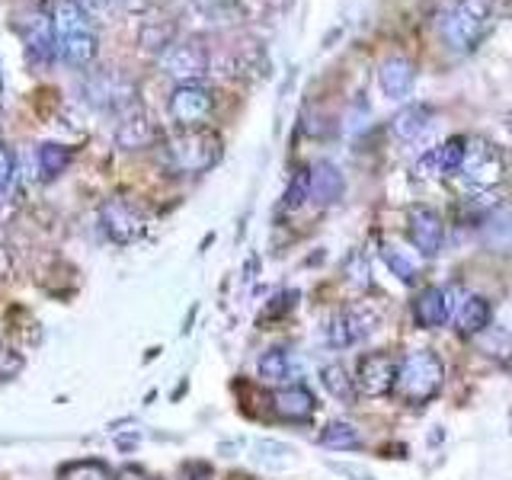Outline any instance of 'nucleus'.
Returning a JSON list of instances; mask_svg holds the SVG:
<instances>
[{
	"instance_id": "nucleus-11",
	"label": "nucleus",
	"mask_w": 512,
	"mask_h": 480,
	"mask_svg": "<svg viewBox=\"0 0 512 480\" xmlns=\"http://www.w3.org/2000/svg\"><path fill=\"white\" fill-rule=\"evenodd\" d=\"M397 381V359L388 352H365L356 365V378L352 384L365 394V397H384L394 391Z\"/></svg>"
},
{
	"instance_id": "nucleus-27",
	"label": "nucleus",
	"mask_w": 512,
	"mask_h": 480,
	"mask_svg": "<svg viewBox=\"0 0 512 480\" xmlns=\"http://www.w3.org/2000/svg\"><path fill=\"white\" fill-rule=\"evenodd\" d=\"M320 381H324V388L336 397V400H352V394H356V384H352L349 372L340 365V362H333V365H324L320 368Z\"/></svg>"
},
{
	"instance_id": "nucleus-19",
	"label": "nucleus",
	"mask_w": 512,
	"mask_h": 480,
	"mask_svg": "<svg viewBox=\"0 0 512 480\" xmlns=\"http://www.w3.org/2000/svg\"><path fill=\"white\" fill-rule=\"evenodd\" d=\"M455 320V330L461 336H477L490 327V301H484L480 295H468L461 292L458 301H452V317Z\"/></svg>"
},
{
	"instance_id": "nucleus-26",
	"label": "nucleus",
	"mask_w": 512,
	"mask_h": 480,
	"mask_svg": "<svg viewBox=\"0 0 512 480\" xmlns=\"http://www.w3.org/2000/svg\"><path fill=\"white\" fill-rule=\"evenodd\" d=\"M317 442L324 445V448H333V452H349V448L362 445V436H359V429L352 426V423L333 420V423H327L324 429H320Z\"/></svg>"
},
{
	"instance_id": "nucleus-10",
	"label": "nucleus",
	"mask_w": 512,
	"mask_h": 480,
	"mask_svg": "<svg viewBox=\"0 0 512 480\" xmlns=\"http://www.w3.org/2000/svg\"><path fill=\"white\" fill-rule=\"evenodd\" d=\"M160 71L167 77L180 80V84H196V80L208 71V55L199 42H170L160 48Z\"/></svg>"
},
{
	"instance_id": "nucleus-9",
	"label": "nucleus",
	"mask_w": 512,
	"mask_h": 480,
	"mask_svg": "<svg viewBox=\"0 0 512 480\" xmlns=\"http://www.w3.org/2000/svg\"><path fill=\"white\" fill-rule=\"evenodd\" d=\"M170 119L180 128H199L215 109V93L205 84H176V90L170 93Z\"/></svg>"
},
{
	"instance_id": "nucleus-23",
	"label": "nucleus",
	"mask_w": 512,
	"mask_h": 480,
	"mask_svg": "<svg viewBox=\"0 0 512 480\" xmlns=\"http://www.w3.org/2000/svg\"><path fill=\"white\" fill-rule=\"evenodd\" d=\"M429 125H432V109L413 103L407 109H400L397 116L391 119V132L400 141H416V138H423L429 132Z\"/></svg>"
},
{
	"instance_id": "nucleus-15",
	"label": "nucleus",
	"mask_w": 512,
	"mask_h": 480,
	"mask_svg": "<svg viewBox=\"0 0 512 480\" xmlns=\"http://www.w3.org/2000/svg\"><path fill=\"white\" fill-rule=\"evenodd\" d=\"M464 141L468 138H448L436 148H429L426 154H420L416 160V173L423 180H445V176H455L461 167V157H464Z\"/></svg>"
},
{
	"instance_id": "nucleus-35",
	"label": "nucleus",
	"mask_w": 512,
	"mask_h": 480,
	"mask_svg": "<svg viewBox=\"0 0 512 480\" xmlns=\"http://www.w3.org/2000/svg\"><path fill=\"white\" fill-rule=\"evenodd\" d=\"M509 372H512V362H509Z\"/></svg>"
},
{
	"instance_id": "nucleus-28",
	"label": "nucleus",
	"mask_w": 512,
	"mask_h": 480,
	"mask_svg": "<svg viewBox=\"0 0 512 480\" xmlns=\"http://www.w3.org/2000/svg\"><path fill=\"white\" fill-rule=\"evenodd\" d=\"M61 480H112V474L103 461H74L64 468Z\"/></svg>"
},
{
	"instance_id": "nucleus-14",
	"label": "nucleus",
	"mask_w": 512,
	"mask_h": 480,
	"mask_svg": "<svg viewBox=\"0 0 512 480\" xmlns=\"http://www.w3.org/2000/svg\"><path fill=\"white\" fill-rule=\"evenodd\" d=\"M157 141V122L151 119L148 109L141 106H132L125 109L119 116V125H116V144L125 151H141V148H151Z\"/></svg>"
},
{
	"instance_id": "nucleus-24",
	"label": "nucleus",
	"mask_w": 512,
	"mask_h": 480,
	"mask_svg": "<svg viewBox=\"0 0 512 480\" xmlns=\"http://www.w3.org/2000/svg\"><path fill=\"white\" fill-rule=\"evenodd\" d=\"M256 372H260V378L269 384H288L295 378L298 365L288 349H269L260 356V362H256Z\"/></svg>"
},
{
	"instance_id": "nucleus-25",
	"label": "nucleus",
	"mask_w": 512,
	"mask_h": 480,
	"mask_svg": "<svg viewBox=\"0 0 512 480\" xmlns=\"http://www.w3.org/2000/svg\"><path fill=\"white\" fill-rule=\"evenodd\" d=\"M74 151L64 148V144H55V141H45L36 148V176L39 180H58V176L68 170Z\"/></svg>"
},
{
	"instance_id": "nucleus-22",
	"label": "nucleus",
	"mask_w": 512,
	"mask_h": 480,
	"mask_svg": "<svg viewBox=\"0 0 512 480\" xmlns=\"http://www.w3.org/2000/svg\"><path fill=\"white\" fill-rule=\"evenodd\" d=\"M381 260L400 282H416L423 276V256L410 247L394 244V240H381Z\"/></svg>"
},
{
	"instance_id": "nucleus-12",
	"label": "nucleus",
	"mask_w": 512,
	"mask_h": 480,
	"mask_svg": "<svg viewBox=\"0 0 512 480\" xmlns=\"http://www.w3.org/2000/svg\"><path fill=\"white\" fill-rule=\"evenodd\" d=\"M87 93H90V103H96L100 109H116L119 116L125 109L138 106L135 103V84L128 77L116 74V71L93 74L87 80Z\"/></svg>"
},
{
	"instance_id": "nucleus-18",
	"label": "nucleus",
	"mask_w": 512,
	"mask_h": 480,
	"mask_svg": "<svg viewBox=\"0 0 512 480\" xmlns=\"http://www.w3.org/2000/svg\"><path fill=\"white\" fill-rule=\"evenodd\" d=\"M413 80H416V68L410 58L391 55L378 64V87L388 100H404V96H410Z\"/></svg>"
},
{
	"instance_id": "nucleus-32",
	"label": "nucleus",
	"mask_w": 512,
	"mask_h": 480,
	"mask_svg": "<svg viewBox=\"0 0 512 480\" xmlns=\"http://www.w3.org/2000/svg\"><path fill=\"white\" fill-rule=\"evenodd\" d=\"M112 480H148V474H144V468H138V464H125L119 477H112Z\"/></svg>"
},
{
	"instance_id": "nucleus-34",
	"label": "nucleus",
	"mask_w": 512,
	"mask_h": 480,
	"mask_svg": "<svg viewBox=\"0 0 512 480\" xmlns=\"http://www.w3.org/2000/svg\"><path fill=\"white\" fill-rule=\"evenodd\" d=\"M7 272H10V256H7V250H4V247H0V279H4Z\"/></svg>"
},
{
	"instance_id": "nucleus-20",
	"label": "nucleus",
	"mask_w": 512,
	"mask_h": 480,
	"mask_svg": "<svg viewBox=\"0 0 512 480\" xmlns=\"http://www.w3.org/2000/svg\"><path fill=\"white\" fill-rule=\"evenodd\" d=\"M343 189H346L343 173L330 160H320V164L308 170V199H314L317 205H333L343 196Z\"/></svg>"
},
{
	"instance_id": "nucleus-16",
	"label": "nucleus",
	"mask_w": 512,
	"mask_h": 480,
	"mask_svg": "<svg viewBox=\"0 0 512 480\" xmlns=\"http://www.w3.org/2000/svg\"><path fill=\"white\" fill-rule=\"evenodd\" d=\"M314 410H317V397L304 388V384H282V388L272 394V413L282 416L288 423L311 420Z\"/></svg>"
},
{
	"instance_id": "nucleus-13",
	"label": "nucleus",
	"mask_w": 512,
	"mask_h": 480,
	"mask_svg": "<svg viewBox=\"0 0 512 480\" xmlns=\"http://www.w3.org/2000/svg\"><path fill=\"white\" fill-rule=\"evenodd\" d=\"M407 237L420 256H436L445 244V224L429 205H413L407 212Z\"/></svg>"
},
{
	"instance_id": "nucleus-33",
	"label": "nucleus",
	"mask_w": 512,
	"mask_h": 480,
	"mask_svg": "<svg viewBox=\"0 0 512 480\" xmlns=\"http://www.w3.org/2000/svg\"><path fill=\"white\" fill-rule=\"evenodd\" d=\"M77 4L84 7L87 13H93V10H106V7L112 4V0H77Z\"/></svg>"
},
{
	"instance_id": "nucleus-21",
	"label": "nucleus",
	"mask_w": 512,
	"mask_h": 480,
	"mask_svg": "<svg viewBox=\"0 0 512 480\" xmlns=\"http://www.w3.org/2000/svg\"><path fill=\"white\" fill-rule=\"evenodd\" d=\"M480 237L484 244L496 253H509L512 250V205H496L487 218L480 221Z\"/></svg>"
},
{
	"instance_id": "nucleus-7",
	"label": "nucleus",
	"mask_w": 512,
	"mask_h": 480,
	"mask_svg": "<svg viewBox=\"0 0 512 480\" xmlns=\"http://www.w3.org/2000/svg\"><path fill=\"white\" fill-rule=\"evenodd\" d=\"M375 327H378V314H375V311H368L365 304H352V308L336 311V314L327 320L324 340H327V346H333V349H349V346L362 343L365 336H372Z\"/></svg>"
},
{
	"instance_id": "nucleus-8",
	"label": "nucleus",
	"mask_w": 512,
	"mask_h": 480,
	"mask_svg": "<svg viewBox=\"0 0 512 480\" xmlns=\"http://www.w3.org/2000/svg\"><path fill=\"white\" fill-rule=\"evenodd\" d=\"M20 29V39L26 45V58L32 68H48L55 61V29H52V16L39 13V10H29L23 13L20 20L13 23Z\"/></svg>"
},
{
	"instance_id": "nucleus-29",
	"label": "nucleus",
	"mask_w": 512,
	"mask_h": 480,
	"mask_svg": "<svg viewBox=\"0 0 512 480\" xmlns=\"http://www.w3.org/2000/svg\"><path fill=\"white\" fill-rule=\"evenodd\" d=\"M256 452H263V455H256V458L272 464V468H282V464H288V461H292V455H295L292 448L282 445V442H260V445H256Z\"/></svg>"
},
{
	"instance_id": "nucleus-3",
	"label": "nucleus",
	"mask_w": 512,
	"mask_h": 480,
	"mask_svg": "<svg viewBox=\"0 0 512 480\" xmlns=\"http://www.w3.org/2000/svg\"><path fill=\"white\" fill-rule=\"evenodd\" d=\"M496 0H455L442 16V39L452 52H474L493 23Z\"/></svg>"
},
{
	"instance_id": "nucleus-2",
	"label": "nucleus",
	"mask_w": 512,
	"mask_h": 480,
	"mask_svg": "<svg viewBox=\"0 0 512 480\" xmlns=\"http://www.w3.org/2000/svg\"><path fill=\"white\" fill-rule=\"evenodd\" d=\"M445 381V365L432 349H413L397 362V381L394 391L397 397L410 407H423L442 391Z\"/></svg>"
},
{
	"instance_id": "nucleus-4",
	"label": "nucleus",
	"mask_w": 512,
	"mask_h": 480,
	"mask_svg": "<svg viewBox=\"0 0 512 480\" xmlns=\"http://www.w3.org/2000/svg\"><path fill=\"white\" fill-rule=\"evenodd\" d=\"M224 154L221 135L212 128H186L167 144V164L176 173H208Z\"/></svg>"
},
{
	"instance_id": "nucleus-17",
	"label": "nucleus",
	"mask_w": 512,
	"mask_h": 480,
	"mask_svg": "<svg viewBox=\"0 0 512 480\" xmlns=\"http://www.w3.org/2000/svg\"><path fill=\"white\" fill-rule=\"evenodd\" d=\"M452 317V288H423L413 301V320L423 330H436Z\"/></svg>"
},
{
	"instance_id": "nucleus-31",
	"label": "nucleus",
	"mask_w": 512,
	"mask_h": 480,
	"mask_svg": "<svg viewBox=\"0 0 512 480\" xmlns=\"http://www.w3.org/2000/svg\"><path fill=\"white\" fill-rule=\"evenodd\" d=\"M13 176H16V160H13L7 144L0 141V196L13 186Z\"/></svg>"
},
{
	"instance_id": "nucleus-30",
	"label": "nucleus",
	"mask_w": 512,
	"mask_h": 480,
	"mask_svg": "<svg viewBox=\"0 0 512 480\" xmlns=\"http://www.w3.org/2000/svg\"><path fill=\"white\" fill-rule=\"evenodd\" d=\"M346 282L352 285V288H365L372 285V279H368V263H365V256L362 253H352L349 260H346Z\"/></svg>"
},
{
	"instance_id": "nucleus-6",
	"label": "nucleus",
	"mask_w": 512,
	"mask_h": 480,
	"mask_svg": "<svg viewBox=\"0 0 512 480\" xmlns=\"http://www.w3.org/2000/svg\"><path fill=\"white\" fill-rule=\"evenodd\" d=\"M506 173V164H503V154L493 148L487 141H477V138H468L464 141V157H461V167H458V176L471 189H490L503 180Z\"/></svg>"
},
{
	"instance_id": "nucleus-5",
	"label": "nucleus",
	"mask_w": 512,
	"mask_h": 480,
	"mask_svg": "<svg viewBox=\"0 0 512 480\" xmlns=\"http://www.w3.org/2000/svg\"><path fill=\"white\" fill-rule=\"evenodd\" d=\"M100 228L112 244H135L148 231V215L128 196H109L100 205Z\"/></svg>"
},
{
	"instance_id": "nucleus-1",
	"label": "nucleus",
	"mask_w": 512,
	"mask_h": 480,
	"mask_svg": "<svg viewBox=\"0 0 512 480\" xmlns=\"http://www.w3.org/2000/svg\"><path fill=\"white\" fill-rule=\"evenodd\" d=\"M52 29L58 58L71 68H90L100 52V32L93 26V16L77 0H55Z\"/></svg>"
}]
</instances>
